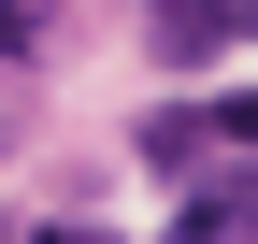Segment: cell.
I'll use <instances>...</instances> for the list:
<instances>
[{"label": "cell", "mask_w": 258, "mask_h": 244, "mask_svg": "<svg viewBox=\"0 0 258 244\" xmlns=\"http://www.w3.org/2000/svg\"><path fill=\"white\" fill-rule=\"evenodd\" d=\"M172 244H258V172H201L186 216H172Z\"/></svg>", "instance_id": "cell-1"}, {"label": "cell", "mask_w": 258, "mask_h": 244, "mask_svg": "<svg viewBox=\"0 0 258 244\" xmlns=\"http://www.w3.org/2000/svg\"><path fill=\"white\" fill-rule=\"evenodd\" d=\"M215 29H230V0H158V43H172V57H201Z\"/></svg>", "instance_id": "cell-2"}, {"label": "cell", "mask_w": 258, "mask_h": 244, "mask_svg": "<svg viewBox=\"0 0 258 244\" xmlns=\"http://www.w3.org/2000/svg\"><path fill=\"white\" fill-rule=\"evenodd\" d=\"M144 158H158V172H186V158H215V130H201V115H144Z\"/></svg>", "instance_id": "cell-3"}, {"label": "cell", "mask_w": 258, "mask_h": 244, "mask_svg": "<svg viewBox=\"0 0 258 244\" xmlns=\"http://www.w3.org/2000/svg\"><path fill=\"white\" fill-rule=\"evenodd\" d=\"M201 130H215V144H258V86H244V101H215Z\"/></svg>", "instance_id": "cell-4"}, {"label": "cell", "mask_w": 258, "mask_h": 244, "mask_svg": "<svg viewBox=\"0 0 258 244\" xmlns=\"http://www.w3.org/2000/svg\"><path fill=\"white\" fill-rule=\"evenodd\" d=\"M29 29H43V15H29V0H0V57H29Z\"/></svg>", "instance_id": "cell-5"}, {"label": "cell", "mask_w": 258, "mask_h": 244, "mask_svg": "<svg viewBox=\"0 0 258 244\" xmlns=\"http://www.w3.org/2000/svg\"><path fill=\"white\" fill-rule=\"evenodd\" d=\"M230 29H258V0H230Z\"/></svg>", "instance_id": "cell-6"}, {"label": "cell", "mask_w": 258, "mask_h": 244, "mask_svg": "<svg viewBox=\"0 0 258 244\" xmlns=\"http://www.w3.org/2000/svg\"><path fill=\"white\" fill-rule=\"evenodd\" d=\"M57 244H101V230H57Z\"/></svg>", "instance_id": "cell-7"}]
</instances>
